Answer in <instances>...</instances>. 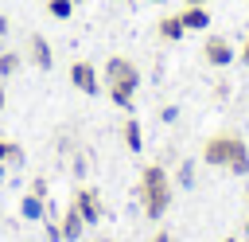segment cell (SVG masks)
Wrapping results in <instances>:
<instances>
[{
    "instance_id": "obj_1",
    "label": "cell",
    "mask_w": 249,
    "mask_h": 242,
    "mask_svg": "<svg viewBox=\"0 0 249 242\" xmlns=\"http://www.w3.org/2000/svg\"><path fill=\"white\" fill-rule=\"evenodd\" d=\"M101 90H109V101L121 109H132V98L140 90V66L124 55H113L101 70Z\"/></svg>"
},
{
    "instance_id": "obj_2",
    "label": "cell",
    "mask_w": 249,
    "mask_h": 242,
    "mask_svg": "<svg viewBox=\"0 0 249 242\" xmlns=\"http://www.w3.org/2000/svg\"><path fill=\"white\" fill-rule=\"evenodd\" d=\"M140 207L148 219H163L171 207V180L160 164H144L140 168Z\"/></svg>"
},
{
    "instance_id": "obj_3",
    "label": "cell",
    "mask_w": 249,
    "mask_h": 242,
    "mask_svg": "<svg viewBox=\"0 0 249 242\" xmlns=\"http://www.w3.org/2000/svg\"><path fill=\"white\" fill-rule=\"evenodd\" d=\"M70 207L86 219V226L101 222V215H105V207H101V191H97V187H78L74 199H70Z\"/></svg>"
},
{
    "instance_id": "obj_4",
    "label": "cell",
    "mask_w": 249,
    "mask_h": 242,
    "mask_svg": "<svg viewBox=\"0 0 249 242\" xmlns=\"http://www.w3.org/2000/svg\"><path fill=\"white\" fill-rule=\"evenodd\" d=\"M70 82H74V90L78 94H101V74H97V66L93 62H86V59H78V62H70Z\"/></svg>"
},
{
    "instance_id": "obj_5",
    "label": "cell",
    "mask_w": 249,
    "mask_h": 242,
    "mask_svg": "<svg viewBox=\"0 0 249 242\" xmlns=\"http://www.w3.org/2000/svg\"><path fill=\"white\" fill-rule=\"evenodd\" d=\"M230 144H233V133H214V137L202 144V164H210V168H226V160H230Z\"/></svg>"
},
{
    "instance_id": "obj_6",
    "label": "cell",
    "mask_w": 249,
    "mask_h": 242,
    "mask_svg": "<svg viewBox=\"0 0 249 242\" xmlns=\"http://www.w3.org/2000/svg\"><path fill=\"white\" fill-rule=\"evenodd\" d=\"M202 62H210V66H230V62H233V43L222 39V35H210V39L202 43Z\"/></svg>"
},
{
    "instance_id": "obj_7",
    "label": "cell",
    "mask_w": 249,
    "mask_h": 242,
    "mask_svg": "<svg viewBox=\"0 0 249 242\" xmlns=\"http://www.w3.org/2000/svg\"><path fill=\"white\" fill-rule=\"evenodd\" d=\"M27 51H31L35 70H51V66H54V51H51V39H47V35L31 31V35H27Z\"/></svg>"
},
{
    "instance_id": "obj_8",
    "label": "cell",
    "mask_w": 249,
    "mask_h": 242,
    "mask_svg": "<svg viewBox=\"0 0 249 242\" xmlns=\"http://www.w3.org/2000/svg\"><path fill=\"white\" fill-rule=\"evenodd\" d=\"M226 172H233V176H245L249 172V144L233 133V144H230V160H226Z\"/></svg>"
},
{
    "instance_id": "obj_9",
    "label": "cell",
    "mask_w": 249,
    "mask_h": 242,
    "mask_svg": "<svg viewBox=\"0 0 249 242\" xmlns=\"http://www.w3.org/2000/svg\"><path fill=\"white\" fill-rule=\"evenodd\" d=\"M58 230H62V242H78V238L86 234V219H82L74 207H66V211H62V222H58Z\"/></svg>"
},
{
    "instance_id": "obj_10",
    "label": "cell",
    "mask_w": 249,
    "mask_h": 242,
    "mask_svg": "<svg viewBox=\"0 0 249 242\" xmlns=\"http://www.w3.org/2000/svg\"><path fill=\"white\" fill-rule=\"evenodd\" d=\"M179 20H183L187 31H202V27L210 23V12H206V4H187V8L179 12Z\"/></svg>"
},
{
    "instance_id": "obj_11",
    "label": "cell",
    "mask_w": 249,
    "mask_h": 242,
    "mask_svg": "<svg viewBox=\"0 0 249 242\" xmlns=\"http://www.w3.org/2000/svg\"><path fill=\"white\" fill-rule=\"evenodd\" d=\"M156 31H160V39H163V43H179V39L187 35V27H183V20H179V12H175V16H160V23H156Z\"/></svg>"
},
{
    "instance_id": "obj_12",
    "label": "cell",
    "mask_w": 249,
    "mask_h": 242,
    "mask_svg": "<svg viewBox=\"0 0 249 242\" xmlns=\"http://www.w3.org/2000/svg\"><path fill=\"white\" fill-rule=\"evenodd\" d=\"M121 137H124V148H128V152H140V148H144V133H140V121H136V117H128V121L121 125Z\"/></svg>"
},
{
    "instance_id": "obj_13",
    "label": "cell",
    "mask_w": 249,
    "mask_h": 242,
    "mask_svg": "<svg viewBox=\"0 0 249 242\" xmlns=\"http://www.w3.org/2000/svg\"><path fill=\"white\" fill-rule=\"evenodd\" d=\"M19 215H23V219H31V222H39V219L47 215V203H43L39 195H31V191H27V195L19 199Z\"/></svg>"
},
{
    "instance_id": "obj_14",
    "label": "cell",
    "mask_w": 249,
    "mask_h": 242,
    "mask_svg": "<svg viewBox=\"0 0 249 242\" xmlns=\"http://www.w3.org/2000/svg\"><path fill=\"white\" fill-rule=\"evenodd\" d=\"M19 160H23V148H19L16 141H4V137H0V168H4V164H19Z\"/></svg>"
},
{
    "instance_id": "obj_15",
    "label": "cell",
    "mask_w": 249,
    "mask_h": 242,
    "mask_svg": "<svg viewBox=\"0 0 249 242\" xmlns=\"http://www.w3.org/2000/svg\"><path fill=\"white\" fill-rule=\"evenodd\" d=\"M19 66H23V59L16 51H0V78H12Z\"/></svg>"
},
{
    "instance_id": "obj_16",
    "label": "cell",
    "mask_w": 249,
    "mask_h": 242,
    "mask_svg": "<svg viewBox=\"0 0 249 242\" xmlns=\"http://www.w3.org/2000/svg\"><path fill=\"white\" fill-rule=\"evenodd\" d=\"M47 12L54 20H70L74 16V0H47Z\"/></svg>"
},
{
    "instance_id": "obj_17",
    "label": "cell",
    "mask_w": 249,
    "mask_h": 242,
    "mask_svg": "<svg viewBox=\"0 0 249 242\" xmlns=\"http://www.w3.org/2000/svg\"><path fill=\"white\" fill-rule=\"evenodd\" d=\"M179 183H183V187H191V183H195V168H191V164H183V168H179Z\"/></svg>"
},
{
    "instance_id": "obj_18",
    "label": "cell",
    "mask_w": 249,
    "mask_h": 242,
    "mask_svg": "<svg viewBox=\"0 0 249 242\" xmlns=\"http://www.w3.org/2000/svg\"><path fill=\"white\" fill-rule=\"evenodd\" d=\"M31 195L47 199V180H43V176H35V180H31Z\"/></svg>"
},
{
    "instance_id": "obj_19",
    "label": "cell",
    "mask_w": 249,
    "mask_h": 242,
    "mask_svg": "<svg viewBox=\"0 0 249 242\" xmlns=\"http://www.w3.org/2000/svg\"><path fill=\"white\" fill-rule=\"evenodd\" d=\"M47 242H62V230H58V222H47Z\"/></svg>"
},
{
    "instance_id": "obj_20",
    "label": "cell",
    "mask_w": 249,
    "mask_h": 242,
    "mask_svg": "<svg viewBox=\"0 0 249 242\" xmlns=\"http://www.w3.org/2000/svg\"><path fill=\"white\" fill-rule=\"evenodd\" d=\"M152 242H171V234H167V230H156V234H152Z\"/></svg>"
},
{
    "instance_id": "obj_21",
    "label": "cell",
    "mask_w": 249,
    "mask_h": 242,
    "mask_svg": "<svg viewBox=\"0 0 249 242\" xmlns=\"http://www.w3.org/2000/svg\"><path fill=\"white\" fill-rule=\"evenodd\" d=\"M241 62L249 66V35H245V43H241Z\"/></svg>"
},
{
    "instance_id": "obj_22",
    "label": "cell",
    "mask_w": 249,
    "mask_h": 242,
    "mask_svg": "<svg viewBox=\"0 0 249 242\" xmlns=\"http://www.w3.org/2000/svg\"><path fill=\"white\" fill-rule=\"evenodd\" d=\"M0 35H8V16L0 12Z\"/></svg>"
},
{
    "instance_id": "obj_23",
    "label": "cell",
    "mask_w": 249,
    "mask_h": 242,
    "mask_svg": "<svg viewBox=\"0 0 249 242\" xmlns=\"http://www.w3.org/2000/svg\"><path fill=\"white\" fill-rule=\"evenodd\" d=\"M4 101H8V94H4V86H0V109H4Z\"/></svg>"
},
{
    "instance_id": "obj_24",
    "label": "cell",
    "mask_w": 249,
    "mask_h": 242,
    "mask_svg": "<svg viewBox=\"0 0 249 242\" xmlns=\"http://www.w3.org/2000/svg\"><path fill=\"white\" fill-rule=\"evenodd\" d=\"M183 4H206V0H183Z\"/></svg>"
},
{
    "instance_id": "obj_25",
    "label": "cell",
    "mask_w": 249,
    "mask_h": 242,
    "mask_svg": "<svg viewBox=\"0 0 249 242\" xmlns=\"http://www.w3.org/2000/svg\"><path fill=\"white\" fill-rule=\"evenodd\" d=\"M152 4H163V0H152Z\"/></svg>"
},
{
    "instance_id": "obj_26",
    "label": "cell",
    "mask_w": 249,
    "mask_h": 242,
    "mask_svg": "<svg viewBox=\"0 0 249 242\" xmlns=\"http://www.w3.org/2000/svg\"><path fill=\"white\" fill-rule=\"evenodd\" d=\"M245 234H249V222H245Z\"/></svg>"
},
{
    "instance_id": "obj_27",
    "label": "cell",
    "mask_w": 249,
    "mask_h": 242,
    "mask_svg": "<svg viewBox=\"0 0 249 242\" xmlns=\"http://www.w3.org/2000/svg\"><path fill=\"white\" fill-rule=\"evenodd\" d=\"M230 242H233V238H230Z\"/></svg>"
},
{
    "instance_id": "obj_28",
    "label": "cell",
    "mask_w": 249,
    "mask_h": 242,
    "mask_svg": "<svg viewBox=\"0 0 249 242\" xmlns=\"http://www.w3.org/2000/svg\"><path fill=\"white\" fill-rule=\"evenodd\" d=\"M74 4H78V0H74Z\"/></svg>"
}]
</instances>
